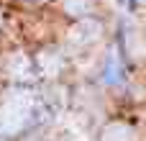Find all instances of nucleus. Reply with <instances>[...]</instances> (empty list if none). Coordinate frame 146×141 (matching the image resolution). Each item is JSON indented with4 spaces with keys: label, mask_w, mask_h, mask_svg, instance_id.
<instances>
[{
    "label": "nucleus",
    "mask_w": 146,
    "mask_h": 141,
    "mask_svg": "<svg viewBox=\"0 0 146 141\" xmlns=\"http://www.w3.org/2000/svg\"><path fill=\"white\" fill-rule=\"evenodd\" d=\"M36 110V95L28 90H10L0 105V136H15L21 134L31 121Z\"/></svg>",
    "instance_id": "nucleus-1"
},
{
    "label": "nucleus",
    "mask_w": 146,
    "mask_h": 141,
    "mask_svg": "<svg viewBox=\"0 0 146 141\" xmlns=\"http://www.w3.org/2000/svg\"><path fill=\"white\" fill-rule=\"evenodd\" d=\"M100 33H103L100 21H95V18H82V21H77V23L69 28L67 41H69L72 46H87V44L98 41Z\"/></svg>",
    "instance_id": "nucleus-2"
},
{
    "label": "nucleus",
    "mask_w": 146,
    "mask_h": 141,
    "mask_svg": "<svg viewBox=\"0 0 146 141\" xmlns=\"http://www.w3.org/2000/svg\"><path fill=\"white\" fill-rule=\"evenodd\" d=\"M64 108V90L54 87L46 95H36V110H33V121H49L54 116H59V110Z\"/></svg>",
    "instance_id": "nucleus-3"
},
{
    "label": "nucleus",
    "mask_w": 146,
    "mask_h": 141,
    "mask_svg": "<svg viewBox=\"0 0 146 141\" xmlns=\"http://www.w3.org/2000/svg\"><path fill=\"white\" fill-rule=\"evenodd\" d=\"M5 69H8V74H10L13 80H18V82H31V80L36 77L33 64H31V59H28L23 51L10 54V57L5 59Z\"/></svg>",
    "instance_id": "nucleus-4"
},
{
    "label": "nucleus",
    "mask_w": 146,
    "mask_h": 141,
    "mask_svg": "<svg viewBox=\"0 0 146 141\" xmlns=\"http://www.w3.org/2000/svg\"><path fill=\"white\" fill-rule=\"evenodd\" d=\"M36 64H38V72L44 77H56L59 69H62V57H59L56 49H44L36 57Z\"/></svg>",
    "instance_id": "nucleus-5"
},
{
    "label": "nucleus",
    "mask_w": 146,
    "mask_h": 141,
    "mask_svg": "<svg viewBox=\"0 0 146 141\" xmlns=\"http://www.w3.org/2000/svg\"><path fill=\"white\" fill-rule=\"evenodd\" d=\"M131 139H133V131L126 123H110L103 128V136H100V141H131Z\"/></svg>",
    "instance_id": "nucleus-6"
},
{
    "label": "nucleus",
    "mask_w": 146,
    "mask_h": 141,
    "mask_svg": "<svg viewBox=\"0 0 146 141\" xmlns=\"http://www.w3.org/2000/svg\"><path fill=\"white\" fill-rule=\"evenodd\" d=\"M123 72H121V62H118V54L113 51L110 59H108V69H105V82H121Z\"/></svg>",
    "instance_id": "nucleus-7"
},
{
    "label": "nucleus",
    "mask_w": 146,
    "mask_h": 141,
    "mask_svg": "<svg viewBox=\"0 0 146 141\" xmlns=\"http://www.w3.org/2000/svg\"><path fill=\"white\" fill-rule=\"evenodd\" d=\"M64 8L69 15H85L87 13V0H64Z\"/></svg>",
    "instance_id": "nucleus-8"
},
{
    "label": "nucleus",
    "mask_w": 146,
    "mask_h": 141,
    "mask_svg": "<svg viewBox=\"0 0 146 141\" xmlns=\"http://www.w3.org/2000/svg\"><path fill=\"white\" fill-rule=\"evenodd\" d=\"M0 26H3V15H0Z\"/></svg>",
    "instance_id": "nucleus-9"
}]
</instances>
